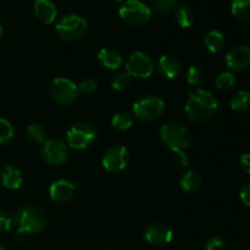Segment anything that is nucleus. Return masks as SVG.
Returning <instances> with one entry per match:
<instances>
[{
  "instance_id": "bb28decb",
  "label": "nucleus",
  "mask_w": 250,
  "mask_h": 250,
  "mask_svg": "<svg viewBox=\"0 0 250 250\" xmlns=\"http://www.w3.org/2000/svg\"><path fill=\"white\" fill-rule=\"evenodd\" d=\"M215 83L220 90H229L236 83V77L232 72L226 71V72H222L217 76Z\"/></svg>"
},
{
  "instance_id": "58836bf2",
  "label": "nucleus",
  "mask_w": 250,
  "mask_h": 250,
  "mask_svg": "<svg viewBox=\"0 0 250 250\" xmlns=\"http://www.w3.org/2000/svg\"><path fill=\"white\" fill-rule=\"evenodd\" d=\"M115 1H117V2H122V1H124V0H115Z\"/></svg>"
},
{
  "instance_id": "e433bc0d",
  "label": "nucleus",
  "mask_w": 250,
  "mask_h": 250,
  "mask_svg": "<svg viewBox=\"0 0 250 250\" xmlns=\"http://www.w3.org/2000/svg\"><path fill=\"white\" fill-rule=\"evenodd\" d=\"M0 250H9L7 248H5L4 246H1V244H0Z\"/></svg>"
},
{
  "instance_id": "aec40b11",
  "label": "nucleus",
  "mask_w": 250,
  "mask_h": 250,
  "mask_svg": "<svg viewBox=\"0 0 250 250\" xmlns=\"http://www.w3.org/2000/svg\"><path fill=\"white\" fill-rule=\"evenodd\" d=\"M175 20L182 28H188L194 22V12L192 7L186 2L176 5L175 7Z\"/></svg>"
},
{
  "instance_id": "5701e85b",
  "label": "nucleus",
  "mask_w": 250,
  "mask_h": 250,
  "mask_svg": "<svg viewBox=\"0 0 250 250\" xmlns=\"http://www.w3.org/2000/svg\"><path fill=\"white\" fill-rule=\"evenodd\" d=\"M111 125L119 131H126L133 126V116L128 111H119L112 116Z\"/></svg>"
},
{
  "instance_id": "1a4fd4ad",
  "label": "nucleus",
  "mask_w": 250,
  "mask_h": 250,
  "mask_svg": "<svg viewBox=\"0 0 250 250\" xmlns=\"http://www.w3.org/2000/svg\"><path fill=\"white\" fill-rule=\"evenodd\" d=\"M50 94L56 103L62 105L72 104L78 95L75 83L65 77H58L51 82Z\"/></svg>"
},
{
  "instance_id": "f257e3e1",
  "label": "nucleus",
  "mask_w": 250,
  "mask_h": 250,
  "mask_svg": "<svg viewBox=\"0 0 250 250\" xmlns=\"http://www.w3.org/2000/svg\"><path fill=\"white\" fill-rule=\"evenodd\" d=\"M188 93L189 98L185 107L188 119L195 124H203L211 120L219 107L216 98L212 93L204 89H190Z\"/></svg>"
},
{
  "instance_id": "9d476101",
  "label": "nucleus",
  "mask_w": 250,
  "mask_h": 250,
  "mask_svg": "<svg viewBox=\"0 0 250 250\" xmlns=\"http://www.w3.org/2000/svg\"><path fill=\"white\" fill-rule=\"evenodd\" d=\"M154 71V62L150 56L142 51H136L126 62V72L137 78L150 77Z\"/></svg>"
},
{
  "instance_id": "2f4dec72",
  "label": "nucleus",
  "mask_w": 250,
  "mask_h": 250,
  "mask_svg": "<svg viewBox=\"0 0 250 250\" xmlns=\"http://www.w3.org/2000/svg\"><path fill=\"white\" fill-rule=\"evenodd\" d=\"M207 250H226V242L221 237H210L205 244Z\"/></svg>"
},
{
  "instance_id": "6e6552de",
  "label": "nucleus",
  "mask_w": 250,
  "mask_h": 250,
  "mask_svg": "<svg viewBox=\"0 0 250 250\" xmlns=\"http://www.w3.org/2000/svg\"><path fill=\"white\" fill-rule=\"evenodd\" d=\"M41 155L45 163L53 166H60L67 161L68 148L59 139H48L41 146Z\"/></svg>"
},
{
  "instance_id": "7ed1b4c3",
  "label": "nucleus",
  "mask_w": 250,
  "mask_h": 250,
  "mask_svg": "<svg viewBox=\"0 0 250 250\" xmlns=\"http://www.w3.org/2000/svg\"><path fill=\"white\" fill-rule=\"evenodd\" d=\"M160 138L175 153L185 151L190 143V133L182 124L167 122L160 128Z\"/></svg>"
},
{
  "instance_id": "cd10ccee",
  "label": "nucleus",
  "mask_w": 250,
  "mask_h": 250,
  "mask_svg": "<svg viewBox=\"0 0 250 250\" xmlns=\"http://www.w3.org/2000/svg\"><path fill=\"white\" fill-rule=\"evenodd\" d=\"M129 83H131V76L126 71L115 73L111 80V85L115 90H124L125 88L128 87Z\"/></svg>"
},
{
  "instance_id": "ddd939ff",
  "label": "nucleus",
  "mask_w": 250,
  "mask_h": 250,
  "mask_svg": "<svg viewBox=\"0 0 250 250\" xmlns=\"http://www.w3.org/2000/svg\"><path fill=\"white\" fill-rule=\"evenodd\" d=\"M146 241L154 246H164L172 241L173 232L161 224H150L144 231Z\"/></svg>"
},
{
  "instance_id": "7c9ffc66",
  "label": "nucleus",
  "mask_w": 250,
  "mask_h": 250,
  "mask_svg": "<svg viewBox=\"0 0 250 250\" xmlns=\"http://www.w3.org/2000/svg\"><path fill=\"white\" fill-rule=\"evenodd\" d=\"M97 82L94 80H90V78H87V80H83L82 82L80 83V85L77 87L78 92L83 95H92L93 93L97 90Z\"/></svg>"
},
{
  "instance_id": "4be33fe9",
  "label": "nucleus",
  "mask_w": 250,
  "mask_h": 250,
  "mask_svg": "<svg viewBox=\"0 0 250 250\" xmlns=\"http://www.w3.org/2000/svg\"><path fill=\"white\" fill-rule=\"evenodd\" d=\"M229 106L234 111H246L250 107V93L247 90H239L229 100Z\"/></svg>"
},
{
  "instance_id": "2eb2a0df",
  "label": "nucleus",
  "mask_w": 250,
  "mask_h": 250,
  "mask_svg": "<svg viewBox=\"0 0 250 250\" xmlns=\"http://www.w3.org/2000/svg\"><path fill=\"white\" fill-rule=\"evenodd\" d=\"M34 14L43 23L50 24L55 21L58 10L51 0H36L33 5Z\"/></svg>"
},
{
  "instance_id": "423d86ee",
  "label": "nucleus",
  "mask_w": 250,
  "mask_h": 250,
  "mask_svg": "<svg viewBox=\"0 0 250 250\" xmlns=\"http://www.w3.org/2000/svg\"><path fill=\"white\" fill-rule=\"evenodd\" d=\"M97 129L88 122H77L66 133L67 144L73 149L83 150L97 141Z\"/></svg>"
},
{
  "instance_id": "473e14b6",
  "label": "nucleus",
  "mask_w": 250,
  "mask_h": 250,
  "mask_svg": "<svg viewBox=\"0 0 250 250\" xmlns=\"http://www.w3.org/2000/svg\"><path fill=\"white\" fill-rule=\"evenodd\" d=\"M12 227V216L5 210H0V231L6 232Z\"/></svg>"
},
{
  "instance_id": "9b49d317",
  "label": "nucleus",
  "mask_w": 250,
  "mask_h": 250,
  "mask_svg": "<svg viewBox=\"0 0 250 250\" xmlns=\"http://www.w3.org/2000/svg\"><path fill=\"white\" fill-rule=\"evenodd\" d=\"M129 161V151L124 146H114L105 151L103 156V166L109 172H120Z\"/></svg>"
},
{
  "instance_id": "6ab92c4d",
  "label": "nucleus",
  "mask_w": 250,
  "mask_h": 250,
  "mask_svg": "<svg viewBox=\"0 0 250 250\" xmlns=\"http://www.w3.org/2000/svg\"><path fill=\"white\" fill-rule=\"evenodd\" d=\"M202 176L198 171L195 170H188L181 176L180 178V186L183 190L186 192H197L202 186Z\"/></svg>"
},
{
  "instance_id": "4468645a",
  "label": "nucleus",
  "mask_w": 250,
  "mask_h": 250,
  "mask_svg": "<svg viewBox=\"0 0 250 250\" xmlns=\"http://www.w3.org/2000/svg\"><path fill=\"white\" fill-rule=\"evenodd\" d=\"M75 185L67 180H59L51 183L49 188L50 198L56 203H66L75 194Z\"/></svg>"
},
{
  "instance_id": "f704fd0d",
  "label": "nucleus",
  "mask_w": 250,
  "mask_h": 250,
  "mask_svg": "<svg viewBox=\"0 0 250 250\" xmlns=\"http://www.w3.org/2000/svg\"><path fill=\"white\" fill-rule=\"evenodd\" d=\"M175 160L176 163H177V165L182 166V167L188 166V163H189V160H188V155L185 153V151H178V153H176Z\"/></svg>"
},
{
  "instance_id": "c85d7f7f",
  "label": "nucleus",
  "mask_w": 250,
  "mask_h": 250,
  "mask_svg": "<svg viewBox=\"0 0 250 250\" xmlns=\"http://www.w3.org/2000/svg\"><path fill=\"white\" fill-rule=\"evenodd\" d=\"M149 2L156 11L164 15H168L176 7V0H149Z\"/></svg>"
},
{
  "instance_id": "b1692460",
  "label": "nucleus",
  "mask_w": 250,
  "mask_h": 250,
  "mask_svg": "<svg viewBox=\"0 0 250 250\" xmlns=\"http://www.w3.org/2000/svg\"><path fill=\"white\" fill-rule=\"evenodd\" d=\"M27 138L36 144H42L46 141V129L41 124H31L26 129Z\"/></svg>"
},
{
  "instance_id": "20e7f679",
  "label": "nucleus",
  "mask_w": 250,
  "mask_h": 250,
  "mask_svg": "<svg viewBox=\"0 0 250 250\" xmlns=\"http://www.w3.org/2000/svg\"><path fill=\"white\" fill-rule=\"evenodd\" d=\"M88 28L85 19L77 14H71L63 16L56 23V33L61 39L67 42H75L82 38Z\"/></svg>"
},
{
  "instance_id": "39448f33",
  "label": "nucleus",
  "mask_w": 250,
  "mask_h": 250,
  "mask_svg": "<svg viewBox=\"0 0 250 250\" xmlns=\"http://www.w3.org/2000/svg\"><path fill=\"white\" fill-rule=\"evenodd\" d=\"M122 21L129 26H142L151 17V9L142 0H126L119 10Z\"/></svg>"
},
{
  "instance_id": "dca6fc26",
  "label": "nucleus",
  "mask_w": 250,
  "mask_h": 250,
  "mask_svg": "<svg viewBox=\"0 0 250 250\" xmlns=\"http://www.w3.org/2000/svg\"><path fill=\"white\" fill-rule=\"evenodd\" d=\"M22 181H23L22 172L16 166L6 165L0 171V182L5 188L17 189V188L21 187Z\"/></svg>"
},
{
  "instance_id": "a211bd4d",
  "label": "nucleus",
  "mask_w": 250,
  "mask_h": 250,
  "mask_svg": "<svg viewBox=\"0 0 250 250\" xmlns=\"http://www.w3.org/2000/svg\"><path fill=\"white\" fill-rule=\"evenodd\" d=\"M98 60L109 70H117L122 65V56L117 51L109 48H103L98 53Z\"/></svg>"
},
{
  "instance_id": "f3484780",
  "label": "nucleus",
  "mask_w": 250,
  "mask_h": 250,
  "mask_svg": "<svg viewBox=\"0 0 250 250\" xmlns=\"http://www.w3.org/2000/svg\"><path fill=\"white\" fill-rule=\"evenodd\" d=\"M158 68L161 76L168 78V80H173L180 75L181 63L175 56L164 55L159 59Z\"/></svg>"
},
{
  "instance_id": "a878e982",
  "label": "nucleus",
  "mask_w": 250,
  "mask_h": 250,
  "mask_svg": "<svg viewBox=\"0 0 250 250\" xmlns=\"http://www.w3.org/2000/svg\"><path fill=\"white\" fill-rule=\"evenodd\" d=\"M205 78V73L199 66H190L187 70V82L193 87H199L203 84Z\"/></svg>"
},
{
  "instance_id": "4c0bfd02",
  "label": "nucleus",
  "mask_w": 250,
  "mask_h": 250,
  "mask_svg": "<svg viewBox=\"0 0 250 250\" xmlns=\"http://www.w3.org/2000/svg\"><path fill=\"white\" fill-rule=\"evenodd\" d=\"M1 36H2V27L1 24H0V38H1Z\"/></svg>"
},
{
  "instance_id": "c9c22d12",
  "label": "nucleus",
  "mask_w": 250,
  "mask_h": 250,
  "mask_svg": "<svg viewBox=\"0 0 250 250\" xmlns=\"http://www.w3.org/2000/svg\"><path fill=\"white\" fill-rule=\"evenodd\" d=\"M239 163H241V166L243 167V170L246 172L250 173V153L242 154L241 159H239Z\"/></svg>"
},
{
  "instance_id": "393cba45",
  "label": "nucleus",
  "mask_w": 250,
  "mask_h": 250,
  "mask_svg": "<svg viewBox=\"0 0 250 250\" xmlns=\"http://www.w3.org/2000/svg\"><path fill=\"white\" fill-rule=\"evenodd\" d=\"M231 12L238 20L250 19V0H232Z\"/></svg>"
},
{
  "instance_id": "f8f14e48",
  "label": "nucleus",
  "mask_w": 250,
  "mask_h": 250,
  "mask_svg": "<svg viewBox=\"0 0 250 250\" xmlns=\"http://www.w3.org/2000/svg\"><path fill=\"white\" fill-rule=\"evenodd\" d=\"M225 58L227 67L242 72L250 66V48L244 44H234L227 50Z\"/></svg>"
},
{
  "instance_id": "c756f323",
  "label": "nucleus",
  "mask_w": 250,
  "mask_h": 250,
  "mask_svg": "<svg viewBox=\"0 0 250 250\" xmlns=\"http://www.w3.org/2000/svg\"><path fill=\"white\" fill-rule=\"evenodd\" d=\"M14 137V128L7 120L0 117V144H6Z\"/></svg>"
},
{
  "instance_id": "72a5a7b5",
  "label": "nucleus",
  "mask_w": 250,
  "mask_h": 250,
  "mask_svg": "<svg viewBox=\"0 0 250 250\" xmlns=\"http://www.w3.org/2000/svg\"><path fill=\"white\" fill-rule=\"evenodd\" d=\"M239 197H241V200L243 202V204H246L247 207L250 208V182L243 186V188L241 189V193H239Z\"/></svg>"
},
{
  "instance_id": "412c9836",
  "label": "nucleus",
  "mask_w": 250,
  "mask_h": 250,
  "mask_svg": "<svg viewBox=\"0 0 250 250\" xmlns=\"http://www.w3.org/2000/svg\"><path fill=\"white\" fill-rule=\"evenodd\" d=\"M225 44V36L220 31H210L205 34L204 37V45L207 46L210 53L217 54L224 50Z\"/></svg>"
},
{
  "instance_id": "0eeeda50",
  "label": "nucleus",
  "mask_w": 250,
  "mask_h": 250,
  "mask_svg": "<svg viewBox=\"0 0 250 250\" xmlns=\"http://www.w3.org/2000/svg\"><path fill=\"white\" fill-rule=\"evenodd\" d=\"M165 110V103L163 99L154 95H146L141 98L133 104V112L138 119L144 121H153L163 115Z\"/></svg>"
},
{
  "instance_id": "f03ea898",
  "label": "nucleus",
  "mask_w": 250,
  "mask_h": 250,
  "mask_svg": "<svg viewBox=\"0 0 250 250\" xmlns=\"http://www.w3.org/2000/svg\"><path fill=\"white\" fill-rule=\"evenodd\" d=\"M46 217L39 208L21 207L15 211L12 216V226L16 227L15 239L22 242L28 234L38 233L45 229Z\"/></svg>"
}]
</instances>
